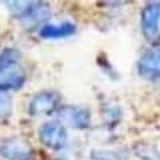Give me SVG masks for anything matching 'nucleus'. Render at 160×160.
Listing matches in <instances>:
<instances>
[{
	"label": "nucleus",
	"instance_id": "obj_2",
	"mask_svg": "<svg viewBox=\"0 0 160 160\" xmlns=\"http://www.w3.org/2000/svg\"><path fill=\"white\" fill-rule=\"evenodd\" d=\"M41 142L51 149H62L67 143V131L60 122H47L38 131Z\"/></svg>",
	"mask_w": 160,
	"mask_h": 160
},
{
	"label": "nucleus",
	"instance_id": "obj_6",
	"mask_svg": "<svg viewBox=\"0 0 160 160\" xmlns=\"http://www.w3.org/2000/svg\"><path fill=\"white\" fill-rule=\"evenodd\" d=\"M58 117L62 122L74 128H86L90 124V112L80 106H64L58 110Z\"/></svg>",
	"mask_w": 160,
	"mask_h": 160
},
{
	"label": "nucleus",
	"instance_id": "obj_8",
	"mask_svg": "<svg viewBox=\"0 0 160 160\" xmlns=\"http://www.w3.org/2000/svg\"><path fill=\"white\" fill-rule=\"evenodd\" d=\"M49 18V9L43 2H36L32 1L31 6L27 9V11L21 16L22 25L26 28H33L37 25L47 20Z\"/></svg>",
	"mask_w": 160,
	"mask_h": 160
},
{
	"label": "nucleus",
	"instance_id": "obj_5",
	"mask_svg": "<svg viewBox=\"0 0 160 160\" xmlns=\"http://www.w3.org/2000/svg\"><path fill=\"white\" fill-rule=\"evenodd\" d=\"M0 154L6 160H31V147L20 138H9L0 147Z\"/></svg>",
	"mask_w": 160,
	"mask_h": 160
},
{
	"label": "nucleus",
	"instance_id": "obj_9",
	"mask_svg": "<svg viewBox=\"0 0 160 160\" xmlns=\"http://www.w3.org/2000/svg\"><path fill=\"white\" fill-rule=\"evenodd\" d=\"M77 27L72 22H62L58 25L47 23L43 25L40 31V36L42 38H63L74 35Z\"/></svg>",
	"mask_w": 160,
	"mask_h": 160
},
{
	"label": "nucleus",
	"instance_id": "obj_10",
	"mask_svg": "<svg viewBox=\"0 0 160 160\" xmlns=\"http://www.w3.org/2000/svg\"><path fill=\"white\" fill-rule=\"evenodd\" d=\"M11 108H12L11 99L6 94L0 92V120L8 118L11 113Z\"/></svg>",
	"mask_w": 160,
	"mask_h": 160
},
{
	"label": "nucleus",
	"instance_id": "obj_1",
	"mask_svg": "<svg viewBox=\"0 0 160 160\" xmlns=\"http://www.w3.org/2000/svg\"><path fill=\"white\" fill-rule=\"evenodd\" d=\"M20 53L6 48L0 53V91L18 90L25 82V72L20 67Z\"/></svg>",
	"mask_w": 160,
	"mask_h": 160
},
{
	"label": "nucleus",
	"instance_id": "obj_7",
	"mask_svg": "<svg viewBox=\"0 0 160 160\" xmlns=\"http://www.w3.org/2000/svg\"><path fill=\"white\" fill-rule=\"evenodd\" d=\"M59 96L52 91H42L33 96L30 102L28 112L32 116H42L53 112L58 105Z\"/></svg>",
	"mask_w": 160,
	"mask_h": 160
},
{
	"label": "nucleus",
	"instance_id": "obj_4",
	"mask_svg": "<svg viewBox=\"0 0 160 160\" xmlns=\"http://www.w3.org/2000/svg\"><path fill=\"white\" fill-rule=\"evenodd\" d=\"M142 30L148 38L160 35V2H150L142 11Z\"/></svg>",
	"mask_w": 160,
	"mask_h": 160
},
{
	"label": "nucleus",
	"instance_id": "obj_3",
	"mask_svg": "<svg viewBox=\"0 0 160 160\" xmlns=\"http://www.w3.org/2000/svg\"><path fill=\"white\" fill-rule=\"evenodd\" d=\"M139 74L149 80L160 78V44L148 49L138 62Z\"/></svg>",
	"mask_w": 160,
	"mask_h": 160
}]
</instances>
